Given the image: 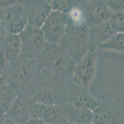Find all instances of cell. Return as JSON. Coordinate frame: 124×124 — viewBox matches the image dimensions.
<instances>
[{
  "label": "cell",
  "instance_id": "obj_1",
  "mask_svg": "<svg viewBox=\"0 0 124 124\" xmlns=\"http://www.w3.org/2000/svg\"><path fill=\"white\" fill-rule=\"evenodd\" d=\"M37 63L38 69L63 83H69L72 79L75 61L57 44L46 43Z\"/></svg>",
  "mask_w": 124,
  "mask_h": 124
},
{
  "label": "cell",
  "instance_id": "obj_2",
  "mask_svg": "<svg viewBox=\"0 0 124 124\" xmlns=\"http://www.w3.org/2000/svg\"><path fill=\"white\" fill-rule=\"evenodd\" d=\"M10 64L9 76L7 85H9L17 96L31 99L38 72L37 60L20 55Z\"/></svg>",
  "mask_w": 124,
  "mask_h": 124
},
{
  "label": "cell",
  "instance_id": "obj_3",
  "mask_svg": "<svg viewBox=\"0 0 124 124\" xmlns=\"http://www.w3.org/2000/svg\"><path fill=\"white\" fill-rule=\"evenodd\" d=\"M88 27L85 24H77L68 19L65 33L57 44L75 62L88 52Z\"/></svg>",
  "mask_w": 124,
  "mask_h": 124
},
{
  "label": "cell",
  "instance_id": "obj_4",
  "mask_svg": "<svg viewBox=\"0 0 124 124\" xmlns=\"http://www.w3.org/2000/svg\"><path fill=\"white\" fill-rule=\"evenodd\" d=\"M93 111V124H124V100L119 95L109 92L101 97Z\"/></svg>",
  "mask_w": 124,
  "mask_h": 124
},
{
  "label": "cell",
  "instance_id": "obj_5",
  "mask_svg": "<svg viewBox=\"0 0 124 124\" xmlns=\"http://www.w3.org/2000/svg\"><path fill=\"white\" fill-rule=\"evenodd\" d=\"M67 85L38 81L35 83L31 100L45 105H64L67 103Z\"/></svg>",
  "mask_w": 124,
  "mask_h": 124
},
{
  "label": "cell",
  "instance_id": "obj_6",
  "mask_svg": "<svg viewBox=\"0 0 124 124\" xmlns=\"http://www.w3.org/2000/svg\"><path fill=\"white\" fill-rule=\"evenodd\" d=\"M19 36L21 43V55L37 60L46 44L41 28L27 24Z\"/></svg>",
  "mask_w": 124,
  "mask_h": 124
},
{
  "label": "cell",
  "instance_id": "obj_7",
  "mask_svg": "<svg viewBox=\"0 0 124 124\" xmlns=\"http://www.w3.org/2000/svg\"><path fill=\"white\" fill-rule=\"evenodd\" d=\"M98 52H88L75 62L72 81L85 88L90 89L93 83L96 70Z\"/></svg>",
  "mask_w": 124,
  "mask_h": 124
},
{
  "label": "cell",
  "instance_id": "obj_8",
  "mask_svg": "<svg viewBox=\"0 0 124 124\" xmlns=\"http://www.w3.org/2000/svg\"><path fill=\"white\" fill-rule=\"evenodd\" d=\"M124 29L119 27L110 16V19L96 26L88 27V52H98V48L108 38L119 32H124Z\"/></svg>",
  "mask_w": 124,
  "mask_h": 124
},
{
  "label": "cell",
  "instance_id": "obj_9",
  "mask_svg": "<svg viewBox=\"0 0 124 124\" xmlns=\"http://www.w3.org/2000/svg\"><path fill=\"white\" fill-rule=\"evenodd\" d=\"M67 24V14L51 11L41 27L46 42L49 44H58L64 36Z\"/></svg>",
  "mask_w": 124,
  "mask_h": 124
},
{
  "label": "cell",
  "instance_id": "obj_10",
  "mask_svg": "<svg viewBox=\"0 0 124 124\" xmlns=\"http://www.w3.org/2000/svg\"><path fill=\"white\" fill-rule=\"evenodd\" d=\"M82 10L88 27L105 22L112 16L105 1H75Z\"/></svg>",
  "mask_w": 124,
  "mask_h": 124
},
{
  "label": "cell",
  "instance_id": "obj_11",
  "mask_svg": "<svg viewBox=\"0 0 124 124\" xmlns=\"http://www.w3.org/2000/svg\"><path fill=\"white\" fill-rule=\"evenodd\" d=\"M67 103L79 107L88 109L93 111L101 102V99L91 94L89 89L78 86L72 81L66 87Z\"/></svg>",
  "mask_w": 124,
  "mask_h": 124
},
{
  "label": "cell",
  "instance_id": "obj_12",
  "mask_svg": "<svg viewBox=\"0 0 124 124\" xmlns=\"http://www.w3.org/2000/svg\"><path fill=\"white\" fill-rule=\"evenodd\" d=\"M29 115L30 118L38 119L46 124H69L63 115V105H45L31 101Z\"/></svg>",
  "mask_w": 124,
  "mask_h": 124
},
{
  "label": "cell",
  "instance_id": "obj_13",
  "mask_svg": "<svg viewBox=\"0 0 124 124\" xmlns=\"http://www.w3.org/2000/svg\"><path fill=\"white\" fill-rule=\"evenodd\" d=\"M22 3L28 24L41 28L52 11L49 1L30 0L22 1Z\"/></svg>",
  "mask_w": 124,
  "mask_h": 124
},
{
  "label": "cell",
  "instance_id": "obj_14",
  "mask_svg": "<svg viewBox=\"0 0 124 124\" xmlns=\"http://www.w3.org/2000/svg\"><path fill=\"white\" fill-rule=\"evenodd\" d=\"M63 115L69 124H92L93 122V111L69 103L63 105Z\"/></svg>",
  "mask_w": 124,
  "mask_h": 124
},
{
  "label": "cell",
  "instance_id": "obj_15",
  "mask_svg": "<svg viewBox=\"0 0 124 124\" xmlns=\"http://www.w3.org/2000/svg\"><path fill=\"white\" fill-rule=\"evenodd\" d=\"M31 99L17 96L11 104L5 117L13 120L17 124H21L30 119L29 107Z\"/></svg>",
  "mask_w": 124,
  "mask_h": 124
},
{
  "label": "cell",
  "instance_id": "obj_16",
  "mask_svg": "<svg viewBox=\"0 0 124 124\" xmlns=\"http://www.w3.org/2000/svg\"><path fill=\"white\" fill-rule=\"evenodd\" d=\"M9 63L16 61L21 53V43L19 35H7L1 45Z\"/></svg>",
  "mask_w": 124,
  "mask_h": 124
},
{
  "label": "cell",
  "instance_id": "obj_17",
  "mask_svg": "<svg viewBox=\"0 0 124 124\" xmlns=\"http://www.w3.org/2000/svg\"><path fill=\"white\" fill-rule=\"evenodd\" d=\"M16 97L15 91L9 85L0 86V115H6Z\"/></svg>",
  "mask_w": 124,
  "mask_h": 124
},
{
  "label": "cell",
  "instance_id": "obj_18",
  "mask_svg": "<svg viewBox=\"0 0 124 124\" xmlns=\"http://www.w3.org/2000/svg\"><path fill=\"white\" fill-rule=\"evenodd\" d=\"M99 50H111L124 54V34L119 32L108 38L102 43L98 48Z\"/></svg>",
  "mask_w": 124,
  "mask_h": 124
},
{
  "label": "cell",
  "instance_id": "obj_19",
  "mask_svg": "<svg viewBox=\"0 0 124 124\" xmlns=\"http://www.w3.org/2000/svg\"><path fill=\"white\" fill-rule=\"evenodd\" d=\"M10 64L8 61L3 48L0 51V86L7 85L9 76Z\"/></svg>",
  "mask_w": 124,
  "mask_h": 124
},
{
  "label": "cell",
  "instance_id": "obj_20",
  "mask_svg": "<svg viewBox=\"0 0 124 124\" xmlns=\"http://www.w3.org/2000/svg\"><path fill=\"white\" fill-rule=\"evenodd\" d=\"M51 10L67 14L73 7L72 1L70 0H54L49 1Z\"/></svg>",
  "mask_w": 124,
  "mask_h": 124
},
{
  "label": "cell",
  "instance_id": "obj_21",
  "mask_svg": "<svg viewBox=\"0 0 124 124\" xmlns=\"http://www.w3.org/2000/svg\"><path fill=\"white\" fill-rule=\"evenodd\" d=\"M105 3L112 15L120 12H124V5L123 1L108 0L105 1Z\"/></svg>",
  "mask_w": 124,
  "mask_h": 124
},
{
  "label": "cell",
  "instance_id": "obj_22",
  "mask_svg": "<svg viewBox=\"0 0 124 124\" xmlns=\"http://www.w3.org/2000/svg\"><path fill=\"white\" fill-rule=\"evenodd\" d=\"M7 36V32L4 24L0 20V45L3 44L6 37Z\"/></svg>",
  "mask_w": 124,
  "mask_h": 124
},
{
  "label": "cell",
  "instance_id": "obj_23",
  "mask_svg": "<svg viewBox=\"0 0 124 124\" xmlns=\"http://www.w3.org/2000/svg\"><path fill=\"white\" fill-rule=\"evenodd\" d=\"M46 124L44 122L41 121V120H38V119L30 118V119H28L27 121H25V122L22 123V124Z\"/></svg>",
  "mask_w": 124,
  "mask_h": 124
},
{
  "label": "cell",
  "instance_id": "obj_24",
  "mask_svg": "<svg viewBox=\"0 0 124 124\" xmlns=\"http://www.w3.org/2000/svg\"><path fill=\"white\" fill-rule=\"evenodd\" d=\"M17 124L16 122H14L13 120H11L10 119L8 118L7 117H5V116H4V120H3V124Z\"/></svg>",
  "mask_w": 124,
  "mask_h": 124
},
{
  "label": "cell",
  "instance_id": "obj_25",
  "mask_svg": "<svg viewBox=\"0 0 124 124\" xmlns=\"http://www.w3.org/2000/svg\"><path fill=\"white\" fill-rule=\"evenodd\" d=\"M1 48H2L1 45H0V51H1Z\"/></svg>",
  "mask_w": 124,
  "mask_h": 124
},
{
  "label": "cell",
  "instance_id": "obj_26",
  "mask_svg": "<svg viewBox=\"0 0 124 124\" xmlns=\"http://www.w3.org/2000/svg\"></svg>",
  "mask_w": 124,
  "mask_h": 124
}]
</instances>
